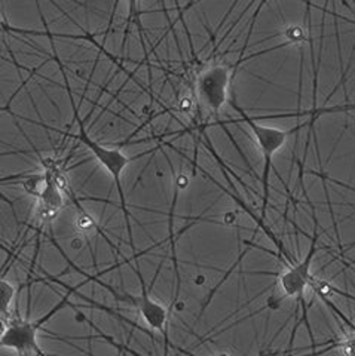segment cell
<instances>
[{
    "label": "cell",
    "instance_id": "6da1fadb",
    "mask_svg": "<svg viewBox=\"0 0 355 356\" xmlns=\"http://www.w3.org/2000/svg\"><path fill=\"white\" fill-rule=\"evenodd\" d=\"M57 63L60 64V69H61V74L64 77V83L65 88H68V94L70 98V103H72V108H73V118L74 122L77 124V140H79L84 146L93 153L94 158L97 159V162L103 166V168L107 171V174L113 178V183L116 186V192L119 195V200H120V208L124 211V217L127 221V227H128V233H129V242L132 245V229H131V221H129V211L127 207V197H125V192H124V186H122V174L125 172L127 166L129 165L131 159L128 156L119 150V149H113V147H106L103 144H100L98 141H95L90 134H88L84 120L79 115V110L76 108L74 104V98H73V92H72V88L69 85V79H68V74L64 73V69L61 63L58 61V58L55 57Z\"/></svg>",
    "mask_w": 355,
    "mask_h": 356
},
{
    "label": "cell",
    "instance_id": "7a4b0ae2",
    "mask_svg": "<svg viewBox=\"0 0 355 356\" xmlns=\"http://www.w3.org/2000/svg\"><path fill=\"white\" fill-rule=\"evenodd\" d=\"M230 104L241 115L242 120L248 125L254 138H256V143H258V146L263 156V161H265L263 174H262L263 199H262V211H260L262 220H263L266 217V207H268V200H269V175H271V170H272L274 154L284 146L287 141V137L290 136L292 131L262 125L254 118H250L235 102H230Z\"/></svg>",
    "mask_w": 355,
    "mask_h": 356
},
{
    "label": "cell",
    "instance_id": "3957f363",
    "mask_svg": "<svg viewBox=\"0 0 355 356\" xmlns=\"http://www.w3.org/2000/svg\"><path fill=\"white\" fill-rule=\"evenodd\" d=\"M232 70L225 64H210L196 76L195 94L199 106L208 113L217 115L229 102Z\"/></svg>",
    "mask_w": 355,
    "mask_h": 356
},
{
    "label": "cell",
    "instance_id": "277c9868",
    "mask_svg": "<svg viewBox=\"0 0 355 356\" xmlns=\"http://www.w3.org/2000/svg\"><path fill=\"white\" fill-rule=\"evenodd\" d=\"M314 222H315L314 235H313V239H310L309 250L303 257V260L299 263L293 261L292 264H288L287 269L283 270L278 276L283 294L287 297L296 298L297 303L302 306V321L305 322V325L310 334V339H313V341H314V336H313V332H310V325L308 322V305L305 300V289H306V286H309L310 280H313V276H310V264H313V260L318 251V247H317V243H318V227L317 226L318 225H317L315 216H314Z\"/></svg>",
    "mask_w": 355,
    "mask_h": 356
},
{
    "label": "cell",
    "instance_id": "5b68a950",
    "mask_svg": "<svg viewBox=\"0 0 355 356\" xmlns=\"http://www.w3.org/2000/svg\"><path fill=\"white\" fill-rule=\"evenodd\" d=\"M68 303L69 296H65L51 312L36 321L17 319L10 322V324H8L2 339H0V349H13L19 356H35L38 352L42 350L38 343L39 330Z\"/></svg>",
    "mask_w": 355,
    "mask_h": 356
},
{
    "label": "cell",
    "instance_id": "8992f818",
    "mask_svg": "<svg viewBox=\"0 0 355 356\" xmlns=\"http://www.w3.org/2000/svg\"><path fill=\"white\" fill-rule=\"evenodd\" d=\"M137 276L141 284V296L137 300V307L140 315L143 318V321L146 324L161 334H164L165 339V348L168 349V334H166V324H168V310L164 305H161L159 302H155V300L150 297L148 288H146V282H144L141 272L137 266Z\"/></svg>",
    "mask_w": 355,
    "mask_h": 356
},
{
    "label": "cell",
    "instance_id": "52a82bcc",
    "mask_svg": "<svg viewBox=\"0 0 355 356\" xmlns=\"http://www.w3.org/2000/svg\"><path fill=\"white\" fill-rule=\"evenodd\" d=\"M127 2H128V18H127V27H125V31H124V42H122V48H124V44L127 43V39H128V35H129L132 26L136 24L139 27L140 33H143V26H141L140 13H139L140 0H127ZM118 3H119V0L116 2L115 8H113L112 18H110V24H112V21H113V15H115V10L118 8Z\"/></svg>",
    "mask_w": 355,
    "mask_h": 356
},
{
    "label": "cell",
    "instance_id": "ba28073f",
    "mask_svg": "<svg viewBox=\"0 0 355 356\" xmlns=\"http://www.w3.org/2000/svg\"><path fill=\"white\" fill-rule=\"evenodd\" d=\"M17 297V288L13 282L0 277V315L5 316L13 307L14 300Z\"/></svg>",
    "mask_w": 355,
    "mask_h": 356
},
{
    "label": "cell",
    "instance_id": "9c48e42d",
    "mask_svg": "<svg viewBox=\"0 0 355 356\" xmlns=\"http://www.w3.org/2000/svg\"><path fill=\"white\" fill-rule=\"evenodd\" d=\"M19 175H17V178H18ZM13 178H15V177H8V178H2V180H0V184H2V183H8V181H10V180H13Z\"/></svg>",
    "mask_w": 355,
    "mask_h": 356
},
{
    "label": "cell",
    "instance_id": "30bf717a",
    "mask_svg": "<svg viewBox=\"0 0 355 356\" xmlns=\"http://www.w3.org/2000/svg\"><path fill=\"white\" fill-rule=\"evenodd\" d=\"M0 318H3V316H2V315H0Z\"/></svg>",
    "mask_w": 355,
    "mask_h": 356
}]
</instances>
